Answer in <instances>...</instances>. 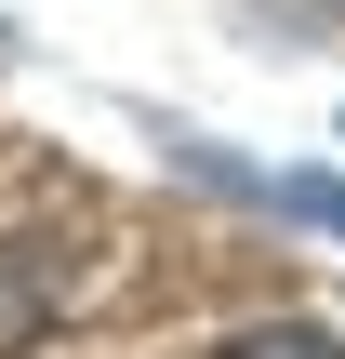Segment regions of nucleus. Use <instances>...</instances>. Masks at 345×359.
<instances>
[{
    "label": "nucleus",
    "mask_w": 345,
    "mask_h": 359,
    "mask_svg": "<svg viewBox=\"0 0 345 359\" xmlns=\"http://www.w3.org/2000/svg\"><path fill=\"white\" fill-rule=\"evenodd\" d=\"M253 200H266V213H293V226H332V240H345V173H266Z\"/></svg>",
    "instance_id": "f257e3e1"
},
{
    "label": "nucleus",
    "mask_w": 345,
    "mask_h": 359,
    "mask_svg": "<svg viewBox=\"0 0 345 359\" xmlns=\"http://www.w3.org/2000/svg\"><path fill=\"white\" fill-rule=\"evenodd\" d=\"M213 359H345V346L319 333V320H266V333H226Z\"/></svg>",
    "instance_id": "f03ea898"
}]
</instances>
